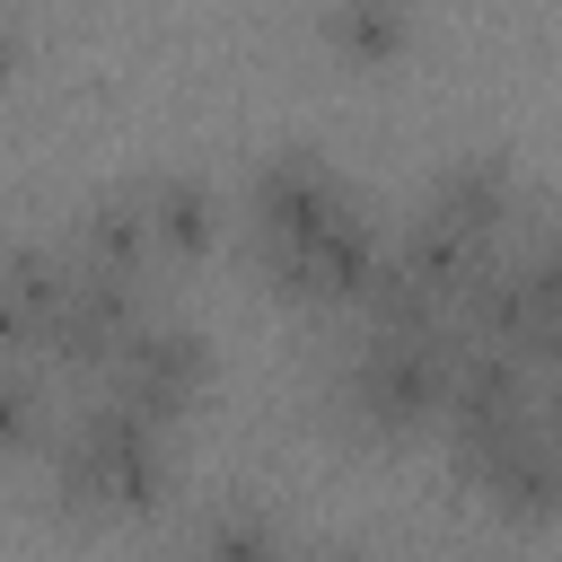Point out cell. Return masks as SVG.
Segmentation results:
<instances>
[{"label": "cell", "instance_id": "obj_7", "mask_svg": "<svg viewBox=\"0 0 562 562\" xmlns=\"http://www.w3.org/2000/svg\"><path fill=\"white\" fill-rule=\"evenodd\" d=\"M325 35L351 61H395L413 35V0H325Z\"/></svg>", "mask_w": 562, "mask_h": 562}, {"label": "cell", "instance_id": "obj_1", "mask_svg": "<svg viewBox=\"0 0 562 562\" xmlns=\"http://www.w3.org/2000/svg\"><path fill=\"white\" fill-rule=\"evenodd\" d=\"M448 369H457L448 316L439 325H369V342L342 360V404L369 430H413L448 404Z\"/></svg>", "mask_w": 562, "mask_h": 562}, {"label": "cell", "instance_id": "obj_4", "mask_svg": "<svg viewBox=\"0 0 562 562\" xmlns=\"http://www.w3.org/2000/svg\"><path fill=\"white\" fill-rule=\"evenodd\" d=\"M351 193L307 158V149H290V158H263L255 167V193H246V220H255V255H263V272H281L334 211H342Z\"/></svg>", "mask_w": 562, "mask_h": 562}, {"label": "cell", "instance_id": "obj_6", "mask_svg": "<svg viewBox=\"0 0 562 562\" xmlns=\"http://www.w3.org/2000/svg\"><path fill=\"white\" fill-rule=\"evenodd\" d=\"M132 202H140L149 255H202V246H211V193H202L193 176H140Z\"/></svg>", "mask_w": 562, "mask_h": 562}, {"label": "cell", "instance_id": "obj_5", "mask_svg": "<svg viewBox=\"0 0 562 562\" xmlns=\"http://www.w3.org/2000/svg\"><path fill=\"white\" fill-rule=\"evenodd\" d=\"M61 281H70V255H53V246H9L0 255V351L44 342Z\"/></svg>", "mask_w": 562, "mask_h": 562}, {"label": "cell", "instance_id": "obj_10", "mask_svg": "<svg viewBox=\"0 0 562 562\" xmlns=\"http://www.w3.org/2000/svg\"><path fill=\"white\" fill-rule=\"evenodd\" d=\"M9 61H18V35H9V26H0V70H9Z\"/></svg>", "mask_w": 562, "mask_h": 562}, {"label": "cell", "instance_id": "obj_9", "mask_svg": "<svg viewBox=\"0 0 562 562\" xmlns=\"http://www.w3.org/2000/svg\"><path fill=\"white\" fill-rule=\"evenodd\" d=\"M44 430V395H35V378L26 369H0V448H26Z\"/></svg>", "mask_w": 562, "mask_h": 562}, {"label": "cell", "instance_id": "obj_11", "mask_svg": "<svg viewBox=\"0 0 562 562\" xmlns=\"http://www.w3.org/2000/svg\"><path fill=\"white\" fill-rule=\"evenodd\" d=\"M325 562H360V553H325Z\"/></svg>", "mask_w": 562, "mask_h": 562}, {"label": "cell", "instance_id": "obj_8", "mask_svg": "<svg viewBox=\"0 0 562 562\" xmlns=\"http://www.w3.org/2000/svg\"><path fill=\"white\" fill-rule=\"evenodd\" d=\"M202 562H281V536L255 518V509H220L202 527Z\"/></svg>", "mask_w": 562, "mask_h": 562}, {"label": "cell", "instance_id": "obj_3", "mask_svg": "<svg viewBox=\"0 0 562 562\" xmlns=\"http://www.w3.org/2000/svg\"><path fill=\"white\" fill-rule=\"evenodd\" d=\"M202 386V334L176 325V316H132L114 342H105V404L123 413H149V422H176Z\"/></svg>", "mask_w": 562, "mask_h": 562}, {"label": "cell", "instance_id": "obj_2", "mask_svg": "<svg viewBox=\"0 0 562 562\" xmlns=\"http://www.w3.org/2000/svg\"><path fill=\"white\" fill-rule=\"evenodd\" d=\"M53 465H61V501H79V509H140L167 483V422L123 413V404H88L61 430Z\"/></svg>", "mask_w": 562, "mask_h": 562}]
</instances>
